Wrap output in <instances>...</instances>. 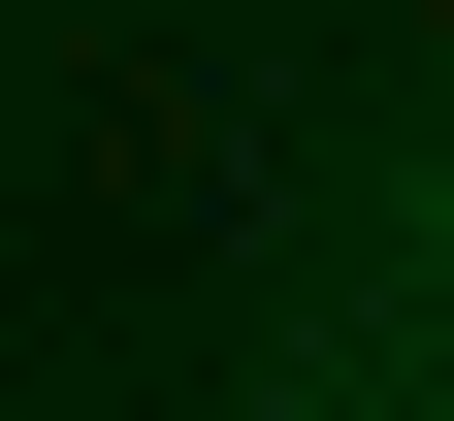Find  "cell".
Instances as JSON below:
<instances>
[{"label": "cell", "instance_id": "6da1fadb", "mask_svg": "<svg viewBox=\"0 0 454 421\" xmlns=\"http://www.w3.org/2000/svg\"><path fill=\"white\" fill-rule=\"evenodd\" d=\"M422 260H454V162H422Z\"/></svg>", "mask_w": 454, "mask_h": 421}]
</instances>
